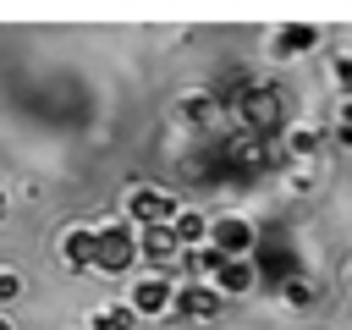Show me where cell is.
Wrapping results in <instances>:
<instances>
[{"instance_id":"1","label":"cell","mask_w":352,"mask_h":330,"mask_svg":"<svg viewBox=\"0 0 352 330\" xmlns=\"http://www.w3.org/2000/svg\"><path fill=\"white\" fill-rule=\"evenodd\" d=\"M94 264L99 270H126L132 264V253H138V242H132V231L126 226H104V231H94Z\"/></svg>"},{"instance_id":"2","label":"cell","mask_w":352,"mask_h":330,"mask_svg":"<svg viewBox=\"0 0 352 330\" xmlns=\"http://www.w3.org/2000/svg\"><path fill=\"white\" fill-rule=\"evenodd\" d=\"M236 104H242V121H248L253 132H270V126L280 121V88H270V82H264V88H248Z\"/></svg>"},{"instance_id":"3","label":"cell","mask_w":352,"mask_h":330,"mask_svg":"<svg viewBox=\"0 0 352 330\" xmlns=\"http://www.w3.org/2000/svg\"><path fill=\"white\" fill-rule=\"evenodd\" d=\"M170 308H176V319H192V324H204V319H220V292H204V286H182Z\"/></svg>"},{"instance_id":"4","label":"cell","mask_w":352,"mask_h":330,"mask_svg":"<svg viewBox=\"0 0 352 330\" xmlns=\"http://www.w3.org/2000/svg\"><path fill=\"white\" fill-rule=\"evenodd\" d=\"M214 248H220L226 258L248 253V248H253V226H248V220H236V214H231V220H220V226H214Z\"/></svg>"},{"instance_id":"5","label":"cell","mask_w":352,"mask_h":330,"mask_svg":"<svg viewBox=\"0 0 352 330\" xmlns=\"http://www.w3.org/2000/svg\"><path fill=\"white\" fill-rule=\"evenodd\" d=\"M143 253H148L154 264H170V258L182 253V236H176V226H148V231H143Z\"/></svg>"},{"instance_id":"6","label":"cell","mask_w":352,"mask_h":330,"mask_svg":"<svg viewBox=\"0 0 352 330\" xmlns=\"http://www.w3.org/2000/svg\"><path fill=\"white\" fill-rule=\"evenodd\" d=\"M132 214H138L143 226H170V198H165V192H138V198H132Z\"/></svg>"},{"instance_id":"7","label":"cell","mask_w":352,"mask_h":330,"mask_svg":"<svg viewBox=\"0 0 352 330\" xmlns=\"http://www.w3.org/2000/svg\"><path fill=\"white\" fill-rule=\"evenodd\" d=\"M214 280H220V292H248V286H253V270H248L242 258H226V264L214 270Z\"/></svg>"},{"instance_id":"8","label":"cell","mask_w":352,"mask_h":330,"mask_svg":"<svg viewBox=\"0 0 352 330\" xmlns=\"http://www.w3.org/2000/svg\"><path fill=\"white\" fill-rule=\"evenodd\" d=\"M165 302H170V280H143V286H138V302H132V308H138V314H160Z\"/></svg>"},{"instance_id":"9","label":"cell","mask_w":352,"mask_h":330,"mask_svg":"<svg viewBox=\"0 0 352 330\" xmlns=\"http://www.w3.org/2000/svg\"><path fill=\"white\" fill-rule=\"evenodd\" d=\"M94 248H99L94 231H72V236H66V258H72V264H94Z\"/></svg>"},{"instance_id":"10","label":"cell","mask_w":352,"mask_h":330,"mask_svg":"<svg viewBox=\"0 0 352 330\" xmlns=\"http://www.w3.org/2000/svg\"><path fill=\"white\" fill-rule=\"evenodd\" d=\"M314 38H319L314 28H280V44H275V50H280V55H292V50H308Z\"/></svg>"},{"instance_id":"11","label":"cell","mask_w":352,"mask_h":330,"mask_svg":"<svg viewBox=\"0 0 352 330\" xmlns=\"http://www.w3.org/2000/svg\"><path fill=\"white\" fill-rule=\"evenodd\" d=\"M132 324H138V308H104L94 330H132Z\"/></svg>"},{"instance_id":"12","label":"cell","mask_w":352,"mask_h":330,"mask_svg":"<svg viewBox=\"0 0 352 330\" xmlns=\"http://www.w3.org/2000/svg\"><path fill=\"white\" fill-rule=\"evenodd\" d=\"M204 231H209V226H204L198 214H176V236H182V242H204Z\"/></svg>"},{"instance_id":"13","label":"cell","mask_w":352,"mask_h":330,"mask_svg":"<svg viewBox=\"0 0 352 330\" xmlns=\"http://www.w3.org/2000/svg\"><path fill=\"white\" fill-rule=\"evenodd\" d=\"M314 148H319V132L297 126V132H292V154H314Z\"/></svg>"},{"instance_id":"14","label":"cell","mask_w":352,"mask_h":330,"mask_svg":"<svg viewBox=\"0 0 352 330\" xmlns=\"http://www.w3.org/2000/svg\"><path fill=\"white\" fill-rule=\"evenodd\" d=\"M286 297H292V302H308L314 286H308V280H286Z\"/></svg>"},{"instance_id":"15","label":"cell","mask_w":352,"mask_h":330,"mask_svg":"<svg viewBox=\"0 0 352 330\" xmlns=\"http://www.w3.org/2000/svg\"><path fill=\"white\" fill-rule=\"evenodd\" d=\"M16 292H22V280H16V275H6V270H0V302H11V297H16Z\"/></svg>"},{"instance_id":"16","label":"cell","mask_w":352,"mask_h":330,"mask_svg":"<svg viewBox=\"0 0 352 330\" xmlns=\"http://www.w3.org/2000/svg\"><path fill=\"white\" fill-rule=\"evenodd\" d=\"M0 204H6V198H0Z\"/></svg>"},{"instance_id":"17","label":"cell","mask_w":352,"mask_h":330,"mask_svg":"<svg viewBox=\"0 0 352 330\" xmlns=\"http://www.w3.org/2000/svg\"><path fill=\"white\" fill-rule=\"evenodd\" d=\"M0 330H6V324H0Z\"/></svg>"}]
</instances>
